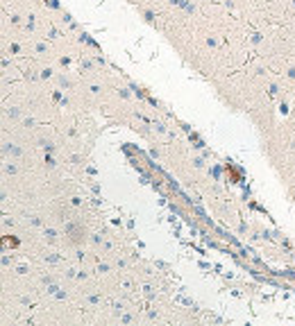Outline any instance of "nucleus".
Returning <instances> with one entry per match:
<instances>
[{"label":"nucleus","instance_id":"obj_2","mask_svg":"<svg viewBox=\"0 0 295 326\" xmlns=\"http://www.w3.org/2000/svg\"><path fill=\"white\" fill-rule=\"evenodd\" d=\"M211 86L216 88V95L223 102L227 109L232 111H245L248 102H245V93H243L241 80H238V73H232L227 77H218V80H211Z\"/></svg>","mask_w":295,"mask_h":326},{"label":"nucleus","instance_id":"obj_1","mask_svg":"<svg viewBox=\"0 0 295 326\" xmlns=\"http://www.w3.org/2000/svg\"><path fill=\"white\" fill-rule=\"evenodd\" d=\"M245 113L250 116V120L254 122V127L259 132V136H270L275 129H277V105H275V100L270 95L266 93L261 98L252 100L245 109Z\"/></svg>","mask_w":295,"mask_h":326}]
</instances>
